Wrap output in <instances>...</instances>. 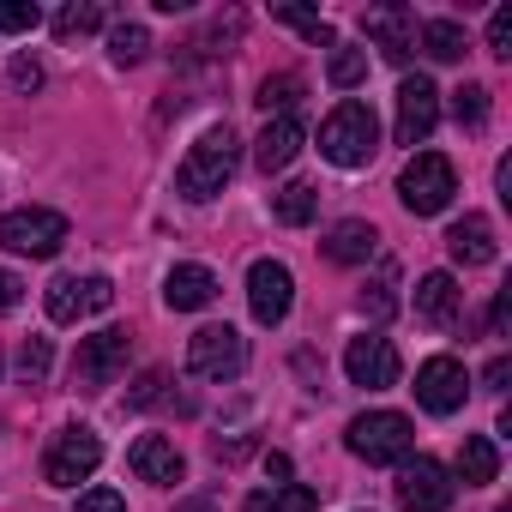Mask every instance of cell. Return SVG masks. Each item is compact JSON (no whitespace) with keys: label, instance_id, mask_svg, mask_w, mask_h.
I'll list each match as a JSON object with an SVG mask.
<instances>
[{"label":"cell","instance_id":"cell-23","mask_svg":"<svg viewBox=\"0 0 512 512\" xmlns=\"http://www.w3.org/2000/svg\"><path fill=\"white\" fill-rule=\"evenodd\" d=\"M458 476H464V488L494 482V476H500V446H494L488 434H464V446H458Z\"/></svg>","mask_w":512,"mask_h":512},{"label":"cell","instance_id":"cell-16","mask_svg":"<svg viewBox=\"0 0 512 512\" xmlns=\"http://www.w3.org/2000/svg\"><path fill=\"white\" fill-rule=\"evenodd\" d=\"M127 464H133L139 482H157V488H175V482L187 476V458H181L175 440H163V434H139L133 452H127Z\"/></svg>","mask_w":512,"mask_h":512},{"label":"cell","instance_id":"cell-43","mask_svg":"<svg viewBox=\"0 0 512 512\" xmlns=\"http://www.w3.org/2000/svg\"><path fill=\"white\" fill-rule=\"evenodd\" d=\"M500 512H512V506H500Z\"/></svg>","mask_w":512,"mask_h":512},{"label":"cell","instance_id":"cell-11","mask_svg":"<svg viewBox=\"0 0 512 512\" xmlns=\"http://www.w3.org/2000/svg\"><path fill=\"white\" fill-rule=\"evenodd\" d=\"M464 398H470V374L458 356H428L416 368V404L428 416H452V410H464Z\"/></svg>","mask_w":512,"mask_h":512},{"label":"cell","instance_id":"cell-41","mask_svg":"<svg viewBox=\"0 0 512 512\" xmlns=\"http://www.w3.org/2000/svg\"><path fill=\"white\" fill-rule=\"evenodd\" d=\"M506 380H512V362H506V356H494V362H488V374H482V386H488V392H506Z\"/></svg>","mask_w":512,"mask_h":512},{"label":"cell","instance_id":"cell-38","mask_svg":"<svg viewBox=\"0 0 512 512\" xmlns=\"http://www.w3.org/2000/svg\"><path fill=\"white\" fill-rule=\"evenodd\" d=\"M163 386H169V380L151 368V374H139V386L127 392V404H133V410H145V404H157V398H163Z\"/></svg>","mask_w":512,"mask_h":512},{"label":"cell","instance_id":"cell-28","mask_svg":"<svg viewBox=\"0 0 512 512\" xmlns=\"http://www.w3.org/2000/svg\"><path fill=\"white\" fill-rule=\"evenodd\" d=\"M326 79H332L338 91H356V85L368 79V49H350V43H332V67H326Z\"/></svg>","mask_w":512,"mask_h":512},{"label":"cell","instance_id":"cell-24","mask_svg":"<svg viewBox=\"0 0 512 512\" xmlns=\"http://www.w3.org/2000/svg\"><path fill=\"white\" fill-rule=\"evenodd\" d=\"M416 43H422L428 61H464V49H470V37H464L458 19H428V25L416 31Z\"/></svg>","mask_w":512,"mask_h":512},{"label":"cell","instance_id":"cell-37","mask_svg":"<svg viewBox=\"0 0 512 512\" xmlns=\"http://www.w3.org/2000/svg\"><path fill=\"white\" fill-rule=\"evenodd\" d=\"M73 512H127V500H121V494H115V488H85V494H79V506H73Z\"/></svg>","mask_w":512,"mask_h":512},{"label":"cell","instance_id":"cell-34","mask_svg":"<svg viewBox=\"0 0 512 512\" xmlns=\"http://www.w3.org/2000/svg\"><path fill=\"white\" fill-rule=\"evenodd\" d=\"M49 362H55V356H49V338H25V344H19V374H25L31 386L49 374Z\"/></svg>","mask_w":512,"mask_h":512},{"label":"cell","instance_id":"cell-2","mask_svg":"<svg viewBox=\"0 0 512 512\" xmlns=\"http://www.w3.org/2000/svg\"><path fill=\"white\" fill-rule=\"evenodd\" d=\"M374 151H380V115L368 103H356V97L338 103L326 115V127H320V157L338 163V169H368Z\"/></svg>","mask_w":512,"mask_h":512},{"label":"cell","instance_id":"cell-14","mask_svg":"<svg viewBox=\"0 0 512 512\" xmlns=\"http://www.w3.org/2000/svg\"><path fill=\"white\" fill-rule=\"evenodd\" d=\"M440 127V91H434V79H404L398 85V121H392V133H398V145H422L428 133Z\"/></svg>","mask_w":512,"mask_h":512},{"label":"cell","instance_id":"cell-10","mask_svg":"<svg viewBox=\"0 0 512 512\" xmlns=\"http://www.w3.org/2000/svg\"><path fill=\"white\" fill-rule=\"evenodd\" d=\"M115 302V284L109 278H55L49 284V296H43V308H49V320L55 326H79V320H91V314H103Z\"/></svg>","mask_w":512,"mask_h":512},{"label":"cell","instance_id":"cell-40","mask_svg":"<svg viewBox=\"0 0 512 512\" xmlns=\"http://www.w3.org/2000/svg\"><path fill=\"white\" fill-rule=\"evenodd\" d=\"M19 302H25V284H19L13 272H0V314H13Z\"/></svg>","mask_w":512,"mask_h":512},{"label":"cell","instance_id":"cell-26","mask_svg":"<svg viewBox=\"0 0 512 512\" xmlns=\"http://www.w3.org/2000/svg\"><path fill=\"white\" fill-rule=\"evenodd\" d=\"M302 91H308V85H302V73H278V79H266V85H260V97H253V103H260V109H266V121H272V115H290V109L302 103Z\"/></svg>","mask_w":512,"mask_h":512},{"label":"cell","instance_id":"cell-39","mask_svg":"<svg viewBox=\"0 0 512 512\" xmlns=\"http://www.w3.org/2000/svg\"><path fill=\"white\" fill-rule=\"evenodd\" d=\"M506 320H512V290H500V296H494V308H488V332H494V338H506Z\"/></svg>","mask_w":512,"mask_h":512},{"label":"cell","instance_id":"cell-3","mask_svg":"<svg viewBox=\"0 0 512 512\" xmlns=\"http://www.w3.org/2000/svg\"><path fill=\"white\" fill-rule=\"evenodd\" d=\"M67 235H73L67 217L49 211V205H19V211L0 217V247L19 253V260H55L67 247Z\"/></svg>","mask_w":512,"mask_h":512},{"label":"cell","instance_id":"cell-29","mask_svg":"<svg viewBox=\"0 0 512 512\" xmlns=\"http://www.w3.org/2000/svg\"><path fill=\"white\" fill-rule=\"evenodd\" d=\"M272 19H278V25H290V31H302V37H308L314 49H332V43H338V31H332V25H326L320 13H308V7H278Z\"/></svg>","mask_w":512,"mask_h":512},{"label":"cell","instance_id":"cell-36","mask_svg":"<svg viewBox=\"0 0 512 512\" xmlns=\"http://www.w3.org/2000/svg\"><path fill=\"white\" fill-rule=\"evenodd\" d=\"M7 79H13V91H19V97H31V91H43V61H37V55H19Z\"/></svg>","mask_w":512,"mask_h":512},{"label":"cell","instance_id":"cell-8","mask_svg":"<svg viewBox=\"0 0 512 512\" xmlns=\"http://www.w3.org/2000/svg\"><path fill=\"white\" fill-rule=\"evenodd\" d=\"M127 350H133V338H127L121 326L79 338V350H73V386H79V392H103V386H115L121 368H127Z\"/></svg>","mask_w":512,"mask_h":512},{"label":"cell","instance_id":"cell-19","mask_svg":"<svg viewBox=\"0 0 512 512\" xmlns=\"http://www.w3.org/2000/svg\"><path fill=\"white\" fill-rule=\"evenodd\" d=\"M320 247H326L332 266H368L374 253H380V229L362 223V217H344V223H332V235H326Z\"/></svg>","mask_w":512,"mask_h":512},{"label":"cell","instance_id":"cell-42","mask_svg":"<svg viewBox=\"0 0 512 512\" xmlns=\"http://www.w3.org/2000/svg\"><path fill=\"white\" fill-rule=\"evenodd\" d=\"M266 476H278V482H290V458H284V452H266Z\"/></svg>","mask_w":512,"mask_h":512},{"label":"cell","instance_id":"cell-15","mask_svg":"<svg viewBox=\"0 0 512 512\" xmlns=\"http://www.w3.org/2000/svg\"><path fill=\"white\" fill-rule=\"evenodd\" d=\"M416 13L410 7H368L362 13V37L386 55V61H410L416 55Z\"/></svg>","mask_w":512,"mask_h":512},{"label":"cell","instance_id":"cell-5","mask_svg":"<svg viewBox=\"0 0 512 512\" xmlns=\"http://www.w3.org/2000/svg\"><path fill=\"white\" fill-rule=\"evenodd\" d=\"M241 368H247V338L235 326H199L187 338V374L193 380L229 386V380H241Z\"/></svg>","mask_w":512,"mask_h":512},{"label":"cell","instance_id":"cell-9","mask_svg":"<svg viewBox=\"0 0 512 512\" xmlns=\"http://www.w3.org/2000/svg\"><path fill=\"white\" fill-rule=\"evenodd\" d=\"M290 302H296V278H290L284 260H253L247 266V308L260 326H284Z\"/></svg>","mask_w":512,"mask_h":512},{"label":"cell","instance_id":"cell-20","mask_svg":"<svg viewBox=\"0 0 512 512\" xmlns=\"http://www.w3.org/2000/svg\"><path fill=\"white\" fill-rule=\"evenodd\" d=\"M446 253L458 266H488L494 260V223L482 211H464L452 229H446Z\"/></svg>","mask_w":512,"mask_h":512},{"label":"cell","instance_id":"cell-30","mask_svg":"<svg viewBox=\"0 0 512 512\" xmlns=\"http://www.w3.org/2000/svg\"><path fill=\"white\" fill-rule=\"evenodd\" d=\"M145 49H151V31H145V25H115V31H109V61H115V67H139Z\"/></svg>","mask_w":512,"mask_h":512},{"label":"cell","instance_id":"cell-6","mask_svg":"<svg viewBox=\"0 0 512 512\" xmlns=\"http://www.w3.org/2000/svg\"><path fill=\"white\" fill-rule=\"evenodd\" d=\"M410 446H416V428L398 410H368V416L350 422V452L362 464H404Z\"/></svg>","mask_w":512,"mask_h":512},{"label":"cell","instance_id":"cell-25","mask_svg":"<svg viewBox=\"0 0 512 512\" xmlns=\"http://www.w3.org/2000/svg\"><path fill=\"white\" fill-rule=\"evenodd\" d=\"M272 211H278V223L308 229V223L320 217V193H314L308 181H290V187H278V193H272Z\"/></svg>","mask_w":512,"mask_h":512},{"label":"cell","instance_id":"cell-7","mask_svg":"<svg viewBox=\"0 0 512 512\" xmlns=\"http://www.w3.org/2000/svg\"><path fill=\"white\" fill-rule=\"evenodd\" d=\"M97 464H103V440H97V428H61L55 440H49V452H43V482L49 488H79V482H91L97 476Z\"/></svg>","mask_w":512,"mask_h":512},{"label":"cell","instance_id":"cell-35","mask_svg":"<svg viewBox=\"0 0 512 512\" xmlns=\"http://www.w3.org/2000/svg\"><path fill=\"white\" fill-rule=\"evenodd\" d=\"M488 55L512 61V7H494V19H488Z\"/></svg>","mask_w":512,"mask_h":512},{"label":"cell","instance_id":"cell-1","mask_svg":"<svg viewBox=\"0 0 512 512\" xmlns=\"http://www.w3.org/2000/svg\"><path fill=\"white\" fill-rule=\"evenodd\" d=\"M235 169H241V139L229 133V121H223V127H205V133L187 145L181 169H175V193L193 199V205H205V199H217V193L235 181Z\"/></svg>","mask_w":512,"mask_h":512},{"label":"cell","instance_id":"cell-31","mask_svg":"<svg viewBox=\"0 0 512 512\" xmlns=\"http://www.w3.org/2000/svg\"><path fill=\"white\" fill-rule=\"evenodd\" d=\"M392 290H398V272H392V266H380V278L356 296V302H362V314H368V320H386V314L398 308V296H392Z\"/></svg>","mask_w":512,"mask_h":512},{"label":"cell","instance_id":"cell-22","mask_svg":"<svg viewBox=\"0 0 512 512\" xmlns=\"http://www.w3.org/2000/svg\"><path fill=\"white\" fill-rule=\"evenodd\" d=\"M241 512H320V494L308 482H272V488H253Z\"/></svg>","mask_w":512,"mask_h":512},{"label":"cell","instance_id":"cell-4","mask_svg":"<svg viewBox=\"0 0 512 512\" xmlns=\"http://www.w3.org/2000/svg\"><path fill=\"white\" fill-rule=\"evenodd\" d=\"M452 193H458V169H452L440 151H416V157L404 163V175H398V199H404L410 217H434V211H446Z\"/></svg>","mask_w":512,"mask_h":512},{"label":"cell","instance_id":"cell-32","mask_svg":"<svg viewBox=\"0 0 512 512\" xmlns=\"http://www.w3.org/2000/svg\"><path fill=\"white\" fill-rule=\"evenodd\" d=\"M452 121L476 133V127L488 121V91H482V85H458V91H452Z\"/></svg>","mask_w":512,"mask_h":512},{"label":"cell","instance_id":"cell-12","mask_svg":"<svg viewBox=\"0 0 512 512\" xmlns=\"http://www.w3.org/2000/svg\"><path fill=\"white\" fill-rule=\"evenodd\" d=\"M398 506L404 512H446L452 506V476L440 458H404L398 464Z\"/></svg>","mask_w":512,"mask_h":512},{"label":"cell","instance_id":"cell-27","mask_svg":"<svg viewBox=\"0 0 512 512\" xmlns=\"http://www.w3.org/2000/svg\"><path fill=\"white\" fill-rule=\"evenodd\" d=\"M97 25H103V7H97V0H73V7L55 13V37H61V43H79V37H91Z\"/></svg>","mask_w":512,"mask_h":512},{"label":"cell","instance_id":"cell-18","mask_svg":"<svg viewBox=\"0 0 512 512\" xmlns=\"http://www.w3.org/2000/svg\"><path fill=\"white\" fill-rule=\"evenodd\" d=\"M302 121L296 115H272L266 127H260V139H253V163H260L266 175H278V169H290L296 163V151H302Z\"/></svg>","mask_w":512,"mask_h":512},{"label":"cell","instance_id":"cell-17","mask_svg":"<svg viewBox=\"0 0 512 512\" xmlns=\"http://www.w3.org/2000/svg\"><path fill=\"white\" fill-rule=\"evenodd\" d=\"M217 290H223V284H217V272H211V266H193V260H187V266H175V272L163 278V302H169L175 314H199V308H211V302H217Z\"/></svg>","mask_w":512,"mask_h":512},{"label":"cell","instance_id":"cell-33","mask_svg":"<svg viewBox=\"0 0 512 512\" xmlns=\"http://www.w3.org/2000/svg\"><path fill=\"white\" fill-rule=\"evenodd\" d=\"M37 25H43V13L31 7V0H0V31L25 37V31H37Z\"/></svg>","mask_w":512,"mask_h":512},{"label":"cell","instance_id":"cell-21","mask_svg":"<svg viewBox=\"0 0 512 512\" xmlns=\"http://www.w3.org/2000/svg\"><path fill=\"white\" fill-rule=\"evenodd\" d=\"M458 308H464V290H458L452 272H428V278L416 284V320H428V326H452Z\"/></svg>","mask_w":512,"mask_h":512},{"label":"cell","instance_id":"cell-13","mask_svg":"<svg viewBox=\"0 0 512 512\" xmlns=\"http://www.w3.org/2000/svg\"><path fill=\"white\" fill-rule=\"evenodd\" d=\"M344 374H350V386H368V392L398 386V350H392V338H380V332L350 338V350H344Z\"/></svg>","mask_w":512,"mask_h":512}]
</instances>
